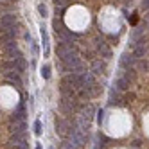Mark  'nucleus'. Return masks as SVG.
I'll return each instance as SVG.
<instances>
[{"label": "nucleus", "instance_id": "21", "mask_svg": "<svg viewBox=\"0 0 149 149\" xmlns=\"http://www.w3.org/2000/svg\"><path fill=\"white\" fill-rule=\"evenodd\" d=\"M38 11H40L41 16L45 18V16H47V6H45V4H40V6H38Z\"/></svg>", "mask_w": 149, "mask_h": 149}, {"label": "nucleus", "instance_id": "14", "mask_svg": "<svg viewBox=\"0 0 149 149\" xmlns=\"http://www.w3.org/2000/svg\"><path fill=\"white\" fill-rule=\"evenodd\" d=\"M6 77H7V81H11V83H15L16 86L20 88L22 86V79H20V74H13V72H6Z\"/></svg>", "mask_w": 149, "mask_h": 149}, {"label": "nucleus", "instance_id": "20", "mask_svg": "<svg viewBox=\"0 0 149 149\" xmlns=\"http://www.w3.org/2000/svg\"><path fill=\"white\" fill-rule=\"evenodd\" d=\"M41 77H43V79H49V77H50V67H49V65H43V67H41Z\"/></svg>", "mask_w": 149, "mask_h": 149}, {"label": "nucleus", "instance_id": "22", "mask_svg": "<svg viewBox=\"0 0 149 149\" xmlns=\"http://www.w3.org/2000/svg\"><path fill=\"white\" fill-rule=\"evenodd\" d=\"M34 133H36V135H41V122H40V120L34 122Z\"/></svg>", "mask_w": 149, "mask_h": 149}, {"label": "nucleus", "instance_id": "3", "mask_svg": "<svg viewBox=\"0 0 149 149\" xmlns=\"http://www.w3.org/2000/svg\"><path fill=\"white\" fill-rule=\"evenodd\" d=\"M9 130L11 133H25L27 130V124H25V119H11V124H9Z\"/></svg>", "mask_w": 149, "mask_h": 149}, {"label": "nucleus", "instance_id": "24", "mask_svg": "<svg viewBox=\"0 0 149 149\" xmlns=\"http://www.w3.org/2000/svg\"><path fill=\"white\" fill-rule=\"evenodd\" d=\"M149 9V0H142V11H147Z\"/></svg>", "mask_w": 149, "mask_h": 149}, {"label": "nucleus", "instance_id": "16", "mask_svg": "<svg viewBox=\"0 0 149 149\" xmlns=\"http://www.w3.org/2000/svg\"><path fill=\"white\" fill-rule=\"evenodd\" d=\"M63 147L65 149H81V146L76 142V140H72V138H65V140H63Z\"/></svg>", "mask_w": 149, "mask_h": 149}, {"label": "nucleus", "instance_id": "2", "mask_svg": "<svg viewBox=\"0 0 149 149\" xmlns=\"http://www.w3.org/2000/svg\"><path fill=\"white\" fill-rule=\"evenodd\" d=\"M76 97L74 99H70V97H61V101H59V110L65 113V115H70L72 111H74V108H76Z\"/></svg>", "mask_w": 149, "mask_h": 149}, {"label": "nucleus", "instance_id": "13", "mask_svg": "<svg viewBox=\"0 0 149 149\" xmlns=\"http://www.w3.org/2000/svg\"><path fill=\"white\" fill-rule=\"evenodd\" d=\"M104 70H106V65H104L101 59H93L92 61V72L93 74H102Z\"/></svg>", "mask_w": 149, "mask_h": 149}, {"label": "nucleus", "instance_id": "9", "mask_svg": "<svg viewBox=\"0 0 149 149\" xmlns=\"http://www.w3.org/2000/svg\"><path fill=\"white\" fill-rule=\"evenodd\" d=\"M76 127H79V130H83L84 133H88L90 130V120L88 119H84L83 115H77V119H76V124H74Z\"/></svg>", "mask_w": 149, "mask_h": 149}, {"label": "nucleus", "instance_id": "4", "mask_svg": "<svg viewBox=\"0 0 149 149\" xmlns=\"http://www.w3.org/2000/svg\"><path fill=\"white\" fill-rule=\"evenodd\" d=\"M130 84H131V79L127 77V74L126 72H119V76H117V79H115V88H119L122 92L126 88H130Z\"/></svg>", "mask_w": 149, "mask_h": 149}, {"label": "nucleus", "instance_id": "5", "mask_svg": "<svg viewBox=\"0 0 149 149\" xmlns=\"http://www.w3.org/2000/svg\"><path fill=\"white\" fill-rule=\"evenodd\" d=\"M74 50H76V47H74L72 43H65V41H61V43L58 45V49H56V54H58L59 59H63L67 54H70V52H74Z\"/></svg>", "mask_w": 149, "mask_h": 149}, {"label": "nucleus", "instance_id": "15", "mask_svg": "<svg viewBox=\"0 0 149 149\" xmlns=\"http://www.w3.org/2000/svg\"><path fill=\"white\" fill-rule=\"evenodd\" d=\"M41 41H43V54L49 56V34L45 27H41Z\"/></svg>", "mask_w": 149, "mask_h": 149}, {"label": "nucleus", "instance_id": "6", "mask_svg": "<svg viewBox=\"0 0 149 149\" xmlns=\"http://www.w3.org/2000/svg\"><path fill=\"white\" fill-rule=\"evenodd\" d=\"M135 61H136V58L133 56V54H122V58H120V68L122 70H130V68H133V65H135Z\"/></svg>", "mask_w": 149, "mask_h": 149}, {"label": "nucleus", "instance_id": "18", "mask_svg": "<svg viewBox=\"0 0 149 149\" xmlns=\"http://www.w3.org/2000/svg\"><path fill=\"white\" fill-rule=\"evenodd\" d=\"M119 97H120V90L119 88H111L110 90V104H115L119 101Z\"/></svg>", "mask_w": 149, "mask_h": 149}, {"label": "nucleus", "instance_id": "27", "mask_svg": "<svg viewBox=\"0 0 149 149\" xmlns=\"http://www.w3.org/2000/svg\"><path fill=\"white\" fill-rule=\"evenodd\" d=\"M34 149H41V144H36V147Z\"/></svg>", "mask_w": 149, "mask_h": 149}, {"label": "nucleus", "instance_id": "11", "mask_svg": "<svg viewBox=\"0 0 149 149\" xmlns=\"http://www.w3.org/2000/svg\"><path fill=\"white\" fill-rule=\"evenodd\" d=\"M93 113H95V108H93V106H92L90 102H88L86 106H83V108H81V111H79V115H83L84 119H88V120L92 119V115H93Z\"/></svg>", "mask_w": 149, "mask_h": 149}, {"label": "nucleus", "instance_id": "17", "mask_svg": "<svg viewBox=\"0 0 149 149\" xmlns=\"http://www.w3.org/2000/svg\"><path fill=\"white\" fill-rule=\"evenodd\" d=\"M15 119H25V104L24 102H20L18 104V108L15 110Z\"/></svg>", "mask_w": 149, "mask_h": 149}, {"label": "nucleus", "instance_id": "23", "mask_svg": "<svg viewBox=\"0 0 149 149\" xmlns=\"http://www.w3.org/2000/svg\"><path fill=\"white\" fill-rule=\"evenodd\" d=\"M54 4H56V7H58V6H67L68 0H54Z\"/></svg>", "mask_w": 149, "mask_h": 149}, {"label": "nucleus", "instance_id": "12", "mask_svg": "<svg viewBox=\"0 0 149 149\" xmlns=\"http://www.w3.org/2000/svg\"><path fill=\"white\" fill-rule=\"evenodd\" d=\"M97 49H99V52L102 54V58H111V50H110V47L106 45L102 40L97 41Z\"/></svg>", "mask_w": 149, "mask_h": 149}, {"label": "nucleus", "instance_id": "7", "mask_svg": "<svg viewBox=\"0 0 149 149\" xmlns=\"http://www.w3.org/2000/svg\"><path fill=\"white\" fill-rule=\"evenodd\" d=\"M68 124H67V120H63V119H56V133L59 135V136H63V138H67V135H68Z\"/></svg>", "mask_w": 149, "mask_h": 149}, {"label": "nucleus", "instance_id": "25", "mask_svg": "<svg viewBox=\"0 0 149 149\" xmlns=\"http://www.w3.org/2000/svg\"><path fill=\"white\" fill-rule=\"evenodd\" d=\"M102 115H104V113H102V110H99V111H97V122H99V124L102 122Z\"/></svg>", "mask_w": 149, "mask_h": 149}, {"label": "nucleus", "instance_id": "19", "mask_svg": "<svg viewBox=\"0 0 149 149\" xmlns=\"http://www.w3.org/2000/svg\"><path fill=\"white\" fill-rule=\"evenodd\" d=\"M2 68H4L6 72H16V61H15V59H11V61H6L4 65H2Z\"/></svg>", "mask_w": 149, "mask_h": 149}, {"label": "nucleus", "instance_id": "8", "mask_svg": "<svg viewBox=\"0 0 149 149\" xmlns=\"http://www.w3.org/2000/svg\"><path fill=\"white\" fill-rule=\"evenodd\" d=\"M13 25H16V15H4L0 18V29L13 27Z\"/></svg>", "mask_w": 149, "mask_h": 149}, {"label": "nucleus", "instance_id": "1", "mask_svg": "<svg viewBox=\"0 0 149 149\" xmlns=\"http://www.w3.org/2000/svg\"><path fill=\"white\" fill-rule=\"evenodd\" d=\"M61 63L65 65L68 70H74L79 63H81V59H79V54H77V50H74V52H70V54H67L65 58L61 59Z\"/></svg>", "mask_w": 149, "mask_h": 149}, {"label": "nucleus", "instance_id": "10", "mask_svg": "<svg viewBox=\"0 0 149 149\" xmlns=\"http://www.w3.org/2000/svg\"><path fill=\"white\" fill-rule=\"evenodd\" d=\"M22 142H25V133H13V136L9 138V144H11L13 147H16Z\"/></svg>", "mask_w": 149, "mask_h": 149}, {"label": "nucleus", "instance_id": "26", "mask_svg": "<svg viewBox=\"0 0 149 149\" xmlns=\"http://www.w3.org/2000/svg\"><path fill=\"white\" fill-rule=\"evenodd\" d=\"M33 54H34V56L38 54V45H36V43H33Z\"/></svg>", "mask_w": 149, "mask_h": 149}]
</instances>
